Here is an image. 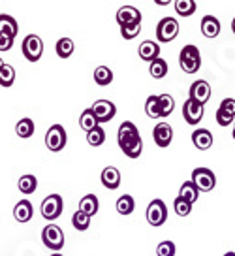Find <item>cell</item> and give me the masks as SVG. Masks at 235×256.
I'll use <instances>...</instances> for the list:
<instances>
[{
	"label": "cell",
	"mask_w": 235,
	"mask_h": 256,
	"mask_svg": "<svg viewBox=\"0 0 235 256\" xmlns=\"http://www.w3.org/2000/svg\"><path fill=\"white\" fill-rule=\"evenodd\" d=\"M117 142L121 151L128 156V158H139V154L143 151V140L139 136L138 126L132 120H124L119 126L117 132Z\"/></svg>",
	"instance_id": "1"
},
{
	"label": "cell",
	"mask_w": 235,
	"mask_h": 256,
	"mask_svg": "<svg viewBox=\"0 0 235 256\" xmlns=\"http://www.w3.org/2000/svg\"><path fill=\"white\" fill-rule=\"evenodd\" d=\"M179 66L185 74H196L202 68V55H200V49L188 44L181 49V55H179Z\"/></svg>",
	"instance_id": "2"
},
{
	"label": "cell",
	"mask_w": 235,
	"mask_h": 256,
	"mask_svg": "<svg viewBox=\"0 0 235 256\" xmlns=\"http://www.w3.org/2000/svg\"><path fill=\"white\" fill-rule=\"evenodd\" d=\"M41 241H43V245L47 248L58 252L60 248L64 247V232H62V228L57 226V224H47L41 230Z\"/></svg>",
	"instance_id": "3"
},
{
	"label": "cell",
	"mask_w": 235,
	"mask_h": 256,
	"mask_svg": "<svg viewBox=\"0 0 235 256\" xmlns=\"http://www.w3.org/2000/svg\"><path fill=\"white\" fill-rule=\"evenodd\" d=\"M21 49H23V55L28 62H38L43 55V42L38 34H28L23 40Z\"/></svg>",
	"instance_id": "4"
},
{
	"label": "cell",
	"mask_w": 235,
	"mask_h": 256,
	"mask_svg": "<svg viewBox=\"0 0 235 256\" xmlns=\"http://www.w3.org/2000/svg\"><path fill=\"white\" fill-rule=\"evenodd\" d=\"M179 34V21L175 17H164L160 23L156 24V38L162 44H170L177 38Z\"/></svg>",
	"instance_id": "5"
},
{
	"label": "cell",
	"mask_w": 235,
	"mask_h": 256,
	"mask_svg": "<svg viewBox=\"0 0 235 256\" xmlns=\"http://www.w3.org/2000/svg\"><path fill=\"white\" fill-rule=\"evenodd\" d=\"M62 209H64V204H62V196L60 194H49L45 200L41 202V216L47 218V220H55L62 215Z\"/></svg>",
	"instance_id": "6"
},
{
	"label": "cell",
	"mask_w": 235,
	"mask_h": 256,
	"mask_svg": "<svg viewBox=\"0 0 235 256\" xmlns=\"http://www.w3.org/2000/svg\"><path fill=\"white\" fill-rule=\"evenodd\" d=\"M147 222L154 226V228H158V226H162L166 220H168V206L164 204L162 200H153L149 204V208H147Z\"/></svg>",
	"instance_id": "7"
},
{
	"label": "cell",
	"mask_w": 235,
	"mask_h": 256,
	"mask_svg": "<svg viewBox=\"0 0 235 256\" xmlns=\"http://www.w3.org/2000/svg\"><path fill=\"white\" fill-rule=\"evenodd\" d=\"M192 183L198 186L200 192H211L217 186V177L209 168H196L192 172Z\"/></svg>",
	"instance_id": "8"
},
{
	"label": "cell",
	"mask_w": 235,
	"mask_h": 256,
	"mask_svg": "<svg viewBox=\"0 0 235 256\" xmlns=\"http://www.w3.org/2000/svg\"><path fill=\"white\" fill-rule=\"evenodd\" d=\"M66 140L68 138H66V130L62 124H53L45 134V145H47L49 151L53 152L62 151L66 147Z\"/></svg>",
	"instance_id": "9"
},
{
	"label": "cell",
	"mask_w": 235,
	"mask_h": 256,
	"mask_svg": "<svg viewBox=\"0 0 235 256\" xmlns=\"http://www.w3.org/2000/svg\"><path fill=\"white\" fill-rule=\"evenodd\" d=\"M90 110H92V113H94L98 124H100V122H109V120L117 115V106H115L113 102L106 100V98H100V100H96V102L92 104V108H90Z\"/></svg>",
	"instance_id": "10"
},
{
	"label": "cell",
	"mask_w": 235,
	"mask_h": 256,
	"mask_svg": "<svg viewBox=\"0 0 235 256\" xmlns=\"http://www.w3.org/2000/svg\"><path fill=\"white\" fill-rule=\"evenodd\" d=\"M190 98L196 100V102H200V104H207L209 100H211V85L207 83L205 80H198L194 81L192 85H190Z\"/></svg>",
	"instance_id": "11"
},
{
	"label": "cell",
	"mask_w": 235,
	"mask_h": 256,
	"mask_svg": "<svg viewBox=\"0 0 235 256\" xmlns=\"http://www.w3.org/2000/svg\"><path fill=\"white\" fill-rule=\"evenodd\" d=\"M183 117H185V120H187L188 124H192V126L198 124L203 119V104L196 102L192 98H188L187 102H185V106H183Z\"/></svg>",
	"instance_id": "12"
},
{
	"label": "cell",
	"mask_w": 235,
	"mask_h": 256,
	"mask_svg": "<svg viewBox=\"0 0 235 256\" xmlns=\"http://www.w3.org/2000/svg\"><path fill=\"white\" fill-rule=\"evenodd\" d=\"M153 140L158 147H170V144L173 142V128L170 126V122H158L153 130Z\"/></svg>",
	"instance_id": "13"
},
{
	"label": "cell",
	"mask_w": 235,
	"mask_h": 256,
	"mask_svg": "<svg viewBox=\"0 0 235 256\" xmlns=\"http://www.w3.org/2000/svg\"><path fill=\"white\" fill-rule=\"evenodd\" d=\"M138 55L141 60H145V62L151 64V62H154L156 58H160V46L154 40L141 42L138 48Z\"/></svg>",
	"instance_id": "14"
},
{
	"label": "cell",
	"mask_w": 235,
	"mask_h": 256,
	"mask_svg": "<svg viewBox=\"0 0 235 256\" xmlns=\"http://www.w3.org/2000/svg\"><path fill=\"white\" fill-rule=\"evenodd\" d=\"M117 23H119V26L141 23V12L138 8H134V6H121L117 10Z\"/></svg>",
	"instance_id": "15"
},
{
	"label": "cell",
	"mask_w": 235,
	"mask_h": 256,
	"mask_svg": "<svg viewBox=\"0 0 235 256\" xmlns=\"http://www.w3.org/2000/svg\"><path fill=\"white\" fill-rule=\"evenodd\" d=\"M192 144H194V147L200 149V151L211 149L213 144H215L211 130H207V128H196L194 132H192Z\"/></svg>",
	"instance_id": "16"
},
{
	"label": "cell",
	"mask_w": 235,
	"mask_h": 256,
	"mask_svg": "<svg viewBox=\"0 0 235 256\" xmlns=\"http://www.w3.org/2000/svg\"><path fill=\"white\" fill-rule=\"evenodd\" d=\"M200 28H202V34L205 38H217L220 30H222V24H220V21L215 16H205L202 19Z\"/></svg>",
	"instance_id": "17"
},
{
	"label": "cell",
	"mask_w": 235,
	"mask_h": 256,
	"mask_svg": "<svg viewBox=\"0 0 235 256\" xmlns=\"http://www.w3.org/2000/svg\"><path fill=\"white\" fill-rule=\"evenodd\" d=\"M102 184L109 188V190H115V188H119V184H121V172L115 168V166H106V168L102 170Z\"/></svg>",
	"instance_id": "18"
},
{
	"label": "cell",
	"mask_w": 235,
	"mask_h": 256,
	"mask_svg": "<svg viewBox=\"0 0 235 256\" xmlns=\"http://www.w3.org/2000/svg\"><path fill=\"white\" fill-rule=\"evenodd\" d=\"M32 213H34L32 204L28 200H19L15 204V208H13V218L21 224L28 222L32 218Z\"/></svg>",
	"instance_id": "19"
},
{
	"label": "cell",
	"mask_w": 235,
	"mask_h": 256,
	"mask_svg": "<svg viewBox=\"0 0 235 256\" xmlns=\"http://www.w3.org/2000/svg\"><path fill=\"white\" fill-rule=\"evenodd\" d=\"M17 30H19V24L11 16L8 14H0V36H8V38H15Z\"/></svg>",
	"instance_id": "20"
},
{
	"label": "cell",
	"mask_w": 235,
	"mask_h": 256,
	"mask_svg": "<svg viewBox=\"0 0 235 256\" xmlns=\"http://www.w3.org/2000/svg\"><path fill=\"white\" fill-rule=\"evenodd\" d=\"M98 209H100V204H98V198L94 194H87V196H83L81 202H79V211L85 213V215L94 216L98 213Z\"/></svg>",
	"instance_id": "21"
},
{
	"label": "cell",
	"mask_w": 235,
	"mask_h": 256,
	"mask_svg": "<svg viewBox=\"0 0 235 256\" xmlns=\"http://www.w3.org/2000/svg\"><path fill=\"white\" fill-rule=\"evenodd\" d=\"M198 196H200V190H198V186H196L192 181H185V183L181 184V188H179V198L187 200L188 204H196Z\"/></svg>",
	"instance_id": "22"
},
{
	"label": "cell",
	"mask_w": 235,
	"mask_h": 256,
	"mask_svg": "<svg viewBox=\"0 0 235 256\" xmlns=\"http://www.w3.org/2000/svg\"><path fill=\"white\" fill-rule=\"evenodd\" d=\"M17 186H19V190L23 192V194H34L36 192V186H38V179L32 176V174H24V176L19 177V183H17Z\"/></svg>",
	"instance_id": "23"
},
{
	"label": "cell",
	"mask_w": 235,
	"mask_h": 256,
	"mask_svg": "<svg viewBox=\"0 0 235 256\" xmlns=\"http://www.w3.org/2000/svg\"><path fill=\"white\" fill-rule=\"evenodd\" d=\"M134 209H136V202H134V196H130V194H122L121 198L117 200V211H119V215H132L134 213Z\"/></svg>",
	"instance_id": "24"
},
{
	"label": "cell",
	"mask_w": 235,
	"mask_h": 256,
	"mask_svg": "<svg viewBox=\"0 0 235 256\" xmlns=\"http://www.w3.org/2000/svg\"><path fill=\"white\" fill-rule=\"evenodd\" d=\"M34 130H36V126H34V120L30 117H24V119H21L15 124V134L19 138H23V140L32 136Z\"/></svg>",
	"instance_id": "25"
},
{
	"label": "cell",
	"mask_w": 235,
	"mask_h": 256,
	"mask_svg": "<svg viewBox=\"0 0 235 256\" xmlns=\"http://www.w3.org/2000/svg\"><path fill=\"white\" fill-rule=\"evenodd\" d=\"M145 113L151 119H162V113H160V100L156 94H151L145 102Z\"/></svg>",
	"instance_id": "26"
},
{
	"label": "cell",
	"mask_w": 235,
	"mask_h": 256,
	"mask_svg": "<svg viewBox=\"0 0 235 256\" xmlns=\"http://www.w3.org/2000/svg\"><path fill=\"white\" fill-rule=\"evenodd\" d=\"M198 10V4L194 0H177L175 2V12H177L181 17H190L196 14Z\"/></svg>",
	"instance_id": "27"
},
{
	"label": "cell",
	"mask_w": 235,
	"mask_h": 256,
	"mask_svg": "<svg viewBox=\"0 0 235 256\" xmlns=\"http://www.w3.org/2000/svg\"><path fill=\"white\" fill-rule=\"evenodd\" d=\"M149 74L153 76L154 80H162L168 76V62L164 58H156L154 62L149 64Z\"/></svg>",
	"instance_id": "28"
},
{
	"label": "cell",
	"mask_w": 235,
	"mask_h": 256,
	"mask_svg": "<svg viewBox=\"0 0 235 256\" xmlns=\"http://www.w3.org/2000/svg\"><path fill=\"white\" fill-rule=\"evenodd\" d=\"M73 48H75V44H73L72 38H60L55 46V51L60 58H68V56H72Z\"/></svg>",
	"instance_id": "29"
},
{
	"label": "cell",
	"mask_w": 235,
	"mask_h": 256,
	"mask_svg": "<svg viewBox=\"0 0 235 256\" xmlns=\"http://www.w3.org/2000/svg\"><path fill=\"white\" fill-rule=\"evenodd\" d=\"M79 126H81L85 132H90V130H94L96 126H100L90 108H89V110H85V112L79 115Z\"/></svg>",
	"instance_id": "30"
},
{
	"label": "cell",
	"mask_w": 235,
	"mask_h": 256,
	"mask_svg": "<svg viewBox=\"0 0 235 256\" xmlns=\"http://www.w3.org/2000/svg\"><path fill=\"white\" fill-rule=\"evenodd\" d=\"M94 81H96L100 87H106L113 81V72L107 68V66H98L94 70Z\"/></svg>",
	"instance_id": "31"
},
{
	"label": "cell",
	"mask_w": 235,
	"mask_h": 256,
	"mask_svg": "<svg viewBox=\"0 0 235 256\" xmlns=\"http://www.w3.org/2000/svg\"><path fill=\"white\" fill-rule=\"evenodd\" d=\"M15 83V68L11 64H4L0 70V85L2 87H11Z\"/></svg>",
	"instance_id": "32"
},
{
	"label": "cell",
	"mask_w": 235,
	"mask_h": 256,
	"mask_svg": "<svg viewBox=\"0 0 235 256\" xmlns=\"http://www.w3.org/2000/svg\"><path fill=\"white\" fill-rule=\"evenodd\" d=\"M158 100H160V113H162V119L164 117H170L173 110H175V98L171 94H160L158 96Z\"/></svg>",
	"instance_id": "33"
},
{
	"label": "cell",
	"mask_w": 235,
	"mask_h": 256,
	"mask_svg": "<svg viewBox=\"0 0 235 256\" xmlns=\"http://www.w3.org/2000/svg\"><path fill=\"white\" fill-rule=\"evenodd\" d=\"M72 224L77 232H85V230H89V226H90V216L81 213V211L77 209L72 216Z\"/></svg>",
	"instance_id": "34"
},
{
	"label": "cell",
	"mask_w": 235,
	"mask_h": 256,
	"mask_svg": "<svg viewBox=\"0 0 235 256\" xmlns=\"http://www.w3.org/2000/svg\"><path fill=\"white\" fill-rule=\"evenodd\" d=\"M104 142H106V132H104V128L96 126L94 130L87 132V144L92 145V147H100Z\"/></svg>",
	"instance_id": "35"
},
{
	"label": "cell",
	"mask_w": 235,
	"mask_h": 256,
	"mask_svg": "<svg viewBox=\"0 0 235 256\" xmlns=\"http://www.w3.org/2000/svg\"><path fill=\"white\" fill-rule=\"evenodd\" d=\"M173 209H175V213H177L179 216H188L190 213H192V204H188L187 200H183V198H175V202H173Z\"/></svg>",
	"instance_id": "36"
},
{
	"label": "cell",
	"mask_w": 235,
	"mask_h": 256,
	"mask_svg": "<svg viewBox=\"0 0 235 256\" xmlns=\"http://www.w3.org/2000/svg\"><path fill=\"white\" fill-rule=\"evenodd\" d=\"M141 32V23H132L126 24V26H121V36L124 40H134Z\"/></svg>",
	"instance_id": "37"
},
{
	"label": "cell",
	"mask_w": 235,
	"mask_h": 256,
	"mask_svg": "<svg viewBox=\"0 0 235 256\" xmlns=\"http://www.w3.org/2000/svg\"><path fill=\"white\" fill-rule=\"evenodd\" d=\"M175 243L173 241H162L160 245H158V248H156V254L158 256H175Z\"/></svg>",
	"instance_id": "38"
},
{
	"label": "cell",
	"mask_w": 235,
	"mask_h": 256,
	"mask_svg": "<svg viewBox=\"0 0 235 256\" xmlns=\"http://www.w3.org/2000/svg\"><path fill=\"white\" fill-rule=\"evenodd\" d=\"M219 110L228 113V115H232V117H235V98H224V100L220 102Z\"/></svg>",
	"instance_id": "39"
},
{
	"label": "cell",
	"mask_w": 235,
	"mask_h": 256,
	"mask_svg": "<svg viewBox=\"0 0 235 256\" xmlns=\"http://www.w3.org/2000/svg\"><path fill=\"white\" fill-rule=\"evenodd\" d=\"M215 117H217V122H219L220 126H230V124L235 122V117H232V115H228V113H224V112H220V110H217Z\"/></svg>",
	"instance_id": "40"
},
{
	"label": "cell",
	"mask_w": 235,
	"mask_h": 256,
	"mask_svg": "<svg viewBox=\"0 0 235 256\" xmlns=\"http://www.w3.org/2000/svg\"><path fill=\"white\" fill-rule=\"evenodd\" d=\"M11 48H13V40L8 36H0V51L4 53V51H9Z\"/></svg>",
	"instance_id": "41"
},
{
	"label": "cell",
	"mask_w": 235,
	"mask_h": 256,
	"mask_svg": "<svg viewBox=\"0 0 235 256\" xmlns=\"http://www.w3.org/2000/svg\"><path fill=\"white\" fill-rule=\"evenodd\" d=\"M232 30H234V34H235V17H234V21H232Z\"/></svg>",
	"instance_id": "42"
},
{
	"label": "cell",
	"mask_w": 235,
	"mask_h": 256,
	"mask_svg": "<svg viewBox=\"0 0 235 256\" xmlns=\"http://www.w3.org/2000/svg\"><path fill=\"white\" fill-rule=\"evenodd\" d=\"M224 256H235V252H232V250H230V252H226Z\"/></svg>",
	"instance_id": "43"
},
{
	"label": "cell",
	"mask_w": 235,
	"mask_h": 256,
	"mask_svg": "<svg viewBox=\"0 0 235 256\" xmlns=\"http://www.w3.org/2000/svg\"><path fill=\"white\" fill-rule=\"evenodd\" d=\"M4 64H6V62H4V60H2V58H0V70H2V66H4Z\"/></svg>",
	"instance_id": "44"
},
{
	"label": "cell",
	"mask_w": 235,
	"mask_h": 256,
	"mask_svg": "<svg viewBox=\"0 0 235 256\" xmlns=\"http://www.w3.org/2000/svg\"><path fill=\"white\" fill-rule=\"evenodd\" d=\"M51 256H64V254H60V252H53Z\"/></svg>",
	"instance_id": "45"
},
{
	"label": "cell",
	"mask_w": 235,
	"mask_h": 256,
	"mask_svg": "<svg viewBox=\"0 0 235 256\" xmlns=\"http://www.w3.org/2000/svg\"><path fill=\"white\" fill-rule=\"evenodd\" d=\"M232 136H234V140H235V128L232 130Z\"/></svg>",
	"instance_id": "46"
},
{
	"label": "cell",
	"mask_w": 235,
	"mask_h": 256,
	"mask_svg": "<svg viewBox=\"0 0 235 256\" xmlns=\"http://www.w3.org/2000/svg\"><path fill=\"white\" fill-rule=\"evenodd\" d=\"M234 128H235V122H234Z\"/></svg>",
	"instance_id": "47"
}]
</instances>
